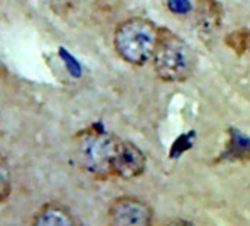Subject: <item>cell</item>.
<instances>
[{"label":"cell","instance_id":"obj_1","mask_svg":"<svg viewBox=\"0 0 250 226\" xmlns=\"http://www.w3.org/2000/svg\"><path fill=\"white\" fill-rule=\"evenodd\" d=\"M161 28L153 21L134 17L122 21L113 31V49L116 55L133 66H143L152 62Z\"/></svg>","mask_w":250,"mask_h":226},{"label":"cell","instance_id":"obj_2","mask_svg":"<svg viewBox=\"0 0 250 226\" xmlns=\"http://www.w3.org/2000/svg\"><path fill=\"white\" fill-rule=\"evenodd\" d=\"M152 65L156 76L164 82H184L193 76L197 56L184 38L162 27Z\"/></svg>","mask_w":250,"mask_h":226},{"label":"cell","instance_id":"obj_3","mask_svg":"<svg viewBox=\"0 0 250 226\" xmlns=\"http://www.w3.org/2000/svg\"><path fill=\"white\" fill-rule=\"evenodd\" d=\"M119 141L113 134L96 127L80 131L74 138L75 159L91 176L97 179L112 178L110 168Z\"/></svg>","mask_w":250,"mask_h":226},{"label":"cell","instance_id":"obj_4","mask_svg":"<svg viewBox=\"0 0 250 226\" xmlns=\"http://www.w3.org/2000/svg\"><path fill=\"white\" fill-rule=\"evenodd\" d=\"M106 216L113 226H149L153 222L155 211L147 201L124 195L109 204Z\"/></svg>","mask_w":250,"mask_h":226},{"label":"cell","instance_id":"obj_5","mask_svg":"<svg viewBox=\"0 0 250 226\" xmlns=\"http://www.w3.org/2000/svg\"><path fill=\"white\" fill-rule=\"evenodd\" d=\"M146 166H147V159L145 151L130 141L121 140L116 153L113 156L110 175L112 178L130 181L143 175Z\"/></svg>","mask_w":250,"mask_h":226},{"label":"cell","instance_id":"obj_6","mask_svg":"<svg viewBox=\"0 0 250 226\" xmlns=\"http://www.w3.org/2000/svg\"><path fill=\"white\" fill-rule=\"evenodd\" d=\"M224 18V9L216 0H196L194 19L197 28L205 34H212L219 30Z\"/></svg>","mask_w":250,"mask_h":226},{"label":"cell","instance_id":"obj_7","mask_svg":"<svg viewBox=\"0 0 250 226\" xmlns=\"http://www.w3.org/2000/svg\"><path fill=\"white\" fill-rule=\"evenodd\" d=\"M31 223L36 226H71L77 220L74 213L63 204L47 203L42 206L33 216Z\"/></svg>","mask_w":250,"mask_h":226},{"label":"cell","instance_id":"obj_8","mask_svg":"<svg viewBox=\"0 0 250 226\" xmlns=\"http://www.w3.org/2000/svg\"><path fill=\"white\" fill-rule=\"evenodd\" d=\"M225 46L235 55L243 56L250 53V30L247 28H238L231 31L225 40Z\"/></svg>","mask_w":250,"mask_h":226},{"label":"cell","instance_id":"obj_9","mask_svg":"<svg viewBox=\"0 0 250 226\" xmlns=\"http://www.w3.org/2000/svg\"><path fill=\"white\" fill-rule=\"evenodd\" d=\"M12 192V170L8 160L0 154V204L5 203Z\"/></svg>","mask_w":250,"mask_h":226}]
</instances>
